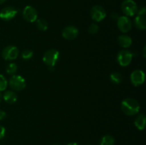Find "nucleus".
Wrapping results in <instances>:
<instances>
[{
	"label": "nucleus",
	"mask_w": 146,
	"mask_h": 145,
	"mask_svg": "<svg viewBox=\"0 0 146 145\" xmlns=\"http://www.w3.org/2000/svg\"><path fill=\"white\" fill-rule=\"evenodd\" d=\"M140 108L139 102L133 98H125L121 102V109L124 114L128 116H133L138 114Z\"/></svg>",
	"instance_id": "1"
},
{
	"label": "nucleus",
	"mask_w": 146,
	"mask_h": 145,
	"mask_svg": "<svg viewBox=\"0 0 146 145\" xmlns=\"http://www.w3.org/2000/svg\"><path fill=\"white\" fill-rule=\"evenodd\" d=\"M59 59V52L56 49H50L46 51L43 56V61L48 67H54Z\"/></svg>",
	"instance_id": "2"
},
{
	"label": "nucleus",
	"mask_w": 146,
	"mask_h": 145,
	"mask_svg": "<svg viewBox=\"0 0 146 145\" xmlns=\"http://www.w3.org/2000/svg\"><path fill=\"white\" fill-rule=\"evenodd\" d=\"M138 7L133 0H125L121 4V10L126 16H133L137 14Z\"/></svg>",
	"instance_id": "3"
},
{
	"label": "nucleus",
	"mask_w": 146,
	"mask_h": 145,
	"mask_svg": "<svg viewBox=\"0 0 146 145\" xmlns=\"http://www.w3.org/2000/svg\"><path fill=\"white\" fill-rule=\"evenodd\" d=\"M9 87L14 91H20L26 88V82L24 78L18 75H14L9 81Z\"/></svg>",
	"instance_id": "4"
},
{
	"label": "nucleus",
	"mask_w": 146,
	"mask_h": 145,
	"mask_svg": "<svg viewBox=\"0 0 146 145\" xmlns=\"http://www.w3.org/2000/svg\"><path fill=\"white\" fill-rule=\"evenodd\" d=\"M133 54L129 50H121L119 51L117 55V61L120 65L123 67H126L131 63Z\"/></svg>",
	"instance_id": "5"
},
{
	"label": "nucleus",
	"mask_w": 146,
	"mask_h": 145,
	"mask_svg": "<svg viewBox=\"0 0 146 145\" xmlns=\"http://www.w3.org/2000/svg\"><path fill=\"white\" fill-rule=\"evenodd\" d=\"M19 54V51L17 48V47L11 45L6 46L1 52L2 58L6 61L15 60L18 57Z\"/></svg>",
	"instance_id": "6"
},
{
	"label": "nucleus",
	"mask_w": 146,
	"mask_h": 145,
	"mask_svg": "<svg viewBox=\"0 0 146 145\" xmlns=\"http://www.w3.org/2000/svg\"><path fill=\"white\" fill-rule=\"evenodd\" d=\"M91 16L92 19L96 22L103 21L106 16V11L105 9L100 5H95L91 10Z\"/></svg>",
	"instance_id": "7"
},
{
	"label": "nucleus",
	"mask_w": 146,
	"mask_h": 145,
	"mask_svg": "<svg viewBox=\"0 0 146 145\" xmlns=\"http://www.w3.org/2000/svg\"><path fill=\"white\" fill-rule=\"evenodd\" d=\"M117 26L121 32L127 33L132 28V21L128 16H121L117 20Z\"/></svg>",
	"instance_id": "8"
},
{
	"label": "nucleus",
	"mask_w": 146,
	"mask_h": 145,
	"mask_svg": "<svg viewBox=\"0 0 146 145\" xmlns=\"http://www.w3.org/2000/svg\"><path fill=\"white\" fill-rule=\"evenodd\" d=\"M23 17L27 21L30 23L34 22L38 18V13L36 9L31 6H27L23 10Z\"/></svg>",
	"instance_id": "9"
},
{
	"label": "nucleus",
	"mask_w": 146,
	"mask_h": 145,
	"mask_svg": "<svg viewBox=\"0 0 146 145\" xmlns=\"http://www.w3.org/2000/svg\"><path fill=\"white\" fill-rule=\"evenodd\" d=\"M17 14V10L13 7H6L0 11V18L4 21H11Z\"/></svg>",
	"instance_id": "10"
},
{
	"label": "nucleus",
	"mask_w": 146,
	"mask_h": 145,
	"mask_svg": "<svg viewBox=\"0 0 146 145\" xmlns=\"http://www.w3.org/2000/svg\"><path fill=\"white\" fill-rule=\"evenodd\" d=\"M131 83L134 86H139L143 84L145 81V73L141 70H135L131 75Z\"/></svg>",
	"instance_id": "11"
},
{
	"label": "nucleus",
	"mask_w": 146,
	"mask_h": 145,
	"mask_svg": "<svg viewBox=\"0 0 146 145\" xmlns=\"http://www.w3.org/2000/svg\"><path fill=\"white\" fill-rule=\"evenodd\" d=\"M78 29L74 26H68L62 31V36L65 39L74 40L78 36Z\"/></svg>",
	"instance_id": "12"
},
{
	"label": "nucleus",
	"mask_w": 146,
	"mask_h": 145,
	"mask_svg": "<svg viewBox=\"0 0 146 145\" xmlns=\"http://www.w3.org/2000/svg\"><path fill=\"white\" fill-rule=\"evenodd\" d=\"M118 43L122 48H127L132 45L133 41L131 37L128 35H121L118 38Z\"/></svg>",
	"instance_id": "13"
},
{
	"label": "nucleus",
	"mask_w": 146,
	"mask_h": 145,
	"mask_svg": "<svg viewBox=\"0 0 146 145\" xmlns=\"http://www.w3.org/2000/svg\"><path fill=\"white\" fill-rule=\"evenodd\" d=\"M4 101L8 104H14L17 100V95L15 92L12 90H7L3 95Z\"/></svg>",
	"instance_id": "14"
},
{
	"label": "nucleus",
	"mask_w": 146,
	"mask_h": 145,
	"mask_svg": "<svg viewBox=\"0 0 146 145\" xmlns=\"http://www.w3.org/2000/svg\"><path fill=\"white\" fill-rule=\"evenodd\" d=\"M134 24L139 30H145L146 28V19L145 16L137 15L134 19Z\"/></svg>",
	"instance_id": "15"
},
{
	"label": "nucleus",
	"mask_w": 146,
	"mask_h": 145,
	"mask_svg": "<svg viewBox=\"0 0 146 145\" xmlns=\"http://www.w3.org/2000/svg\"><path fill=\"white\" fill-rule=\"evenodd\" d=\"M135 125L139 130H143L145 127L146 124V117L145 115L141 114L137 117V118L135 120Z\"/></svg>",
	"instance_id": "16"
},
{
	"label": "nucleus",
	"mask_w": 146,
	"mask_h": 145,
	"mask_svg": "<svg viewBox=\"0 0 146 145\" xmlns=\"http://www.w3.org/2000/svg\"><path fill=\"white\" fill-rule=\"evenodd\" d=\"M110 80L115 85L121 84L123 81V76L121 73L118 72H114L110 75Z\"/></svg>",
	"instance_id": "17"
},
{
	"label": "nucleus",
	"mask_w": 146,
	"mask_h": 145,
	"mask_svg": "<svg viewBox=\"0 0 146 145\" xmlns=\"http://www.w3.org/2000/svg\"><path fill=\"white\" fill-rule=\"evenodd\" d=\"M115 139L111 135H105L101 138L100 145H114Z\"/></svg>",
	"instance_id": "18"
},
{
	"label": "nucleus",
	"mask_w": 146,
	"mask_h": 145,
	"mask_svg": "<svg viewBox=\"0 0 146 145\" xmlns=\"http://www.w3.org/2000/svg\"><path fill=\"white\" fill-rule=\"evenodd\" d=\"M36 26L37 28L41 31H45L48 28V23L44 18H38L36 21Z\"/></svg>",
	"instance_id": "19"
},
{
	"label": "nucleus",
	"mask_w": 146,
	"mask_h": 145,
	"mask_svg": "<svg viewBox=\"0 0 146 145\" xmlns=\"http://www.w3.org/2000/svg\"><path fill=\"white\" fill-rule=\"evenodd\" d=\"M6 71H7V74L9 75H15L17 71V64L14 63H9L7 65V67H6Z\"/></svg>",
	"instance_id": "20"
},
{
	"label": "nucleus",
	"mask_w": 146,
	"mask_h": 145,
	"mask_svg": "<svg viewBox=\"0 0 146 145\" xmlns=\"http://www.w3.org/2000/svg\"><path fill=\"white\" fill-rule=\"evenodd\" d=\"M34 53L30 49H25L21 52V57L24 60H29L33 57Z\"/></svg>",
	"instance_id": "21"
},
{
	"label": "nucleus",
	"mask_w": 146,
	"mask_h": 145,
	"mask_svg": "<svg viewBox=\"0 0 146 145\" xmlns=\"http://www.w3.org/2000/svg\"><path fill=\"white\" fill-rule=\"evenodd\" d=\"M7 85H8V82L7 79L4 75L0 74V92L5 90L7 88Z\"/></svg>",
	"instance_id": "22"
},
{
	"label": "nucleus",
	"mask_w": 146,
	"mask_h": 145,
	"mask_svg": "<svg viewBox=\"0 0 146 145\" xmlns=\"http://www.w3.org/2000/svg\"><path fill=\"white\" fill-rule=\"evenodd\" d=\"M98 30H99V27H98V26L96 24H95V23H93V24H91V25L88 26V33H89L90 34H96L98 32Z\"/></svg>",
	"instance_id": "23"
},
{
	"label": "nucleus",
	"mask_w": 146,
	"mask_h": 145,
	"mask_svg": "<svg viewBox=\"0 0 146 145\" xmlns=\"http://www.w3.org/2000/svg\"><path fill=\"white\" fill-rule=\"evenodd\" d=\"M146 14V9L145 7H141V9H138V11H137V15H140V16H145Z\"/></svg>",
	"instance_id": "24"
},
{
	"label": "nucleus",
	"mask_w": 146,
	"mask_h": 145,
	"mask_svg": "<svg viewBox=\"0 0 146 145\" xmlns=\"http://www.w3.org/2000/svg\"><path fill=\"white\" fill-rule=\"evenodd\" d=\"M5 133H6V129L3 126L0 125V139H3L5 136Z\"/></svg>",
	"instance_id": "25"
},
{
	"label": "nucleus",
	"mask_w": 146,
	"mask_h": 145,
	"mask_svg": "<svg viewBox=\"0 0 146 145\" xmlns=\"http://www.w3.org/2000/svg\"><path fill=\"white\" fill-rule=\"evenodd\" d=\"M6 117H7V114H6V112L3 110H0V121L5 119Z\"/></svg>",
	"instance_id": "26"
},
{
	"label": "nucleus",
	"mask_w": 146,
	"mask_h": 145,
	"mask_svg": "<svg viewBox=\"0 0 146 145\" xmlns=\"http://www.w3.org/2000/svg\"><path fill=\"white\" fill-rule=\"evenodd\" d=\"M111 18H113V20H118V18H119V15H118L116 12H113L111 13Z\"/></svg>",
	"instance_id": "27"
},
{
	"label": "nucleus",
	"mask_w": 146,
	"mask_h": 145,
	"mask_svg": "<svg viewBox=\"0 0 146 145\" xmlns=\"http://www.w3.org/2000/svg\"><path fill=\"white\" fill-rule=\"evenodd\" d=\"M67 145H79L78 143H76V142H71V143L68 144Z\"/></svg>",
	"instance_id": "28"
},
{
	"label": "nucleus",
	"mask_w": 146,
	"mask_h": 145,
	"mask_svg": "<svg viewBox=\"0 0 146 145\" xmlns=\"http://www.w3.org/2000/svg\"><path fill=\"white\" fill-rule=\"evenodd\" d=\"M145 49H146V47L145 46L143 48V57L144 58H145V51H146Z\"/></svg>",
	"instance_id": "29"
},
{
	"label": "nucleus",
	"mask_w": 146,
	"mask_h": 145,
	"mask_svg": "<svg viewBox=\"0 0 146 145\" xmlns=\"http://www.w3.org/2000/svg\"><path fill=\"white\" fill-rule=\"evenodd\" d=\"M2 99H3V95H1V92H0V103H1V100H2Z\"/></svg>",
	"instance_id": "30"
},
{
	"label": "nucleus",
	"mask_w": 146,
	"mask_h": 145,
	"mask_svg": "<svg viewBox=\"0 0 146 145\" xmlns=\"http://www.w3.org/2000/svg\"><path fill=\"white\" fill-rule=\"evenodd\" d=\"M6 1V0H0V4H4V2Z\"/></svg>",
	"instance_id": "31"
},
{
	"label": "nucleus",
	"mask_w": 146,
	"mask_h": 145,
	"mask_svg": "<svg viewBox=\"0 0 146 145\" xmlns=\"http://www.w3.org/2000/svg\"><path fill=\"white\" fill-rule=\"evenodd\" d=\"M53 145H61V144H54Z\"/></svg>",
	"instance_id": "32"
}]
</instances>
